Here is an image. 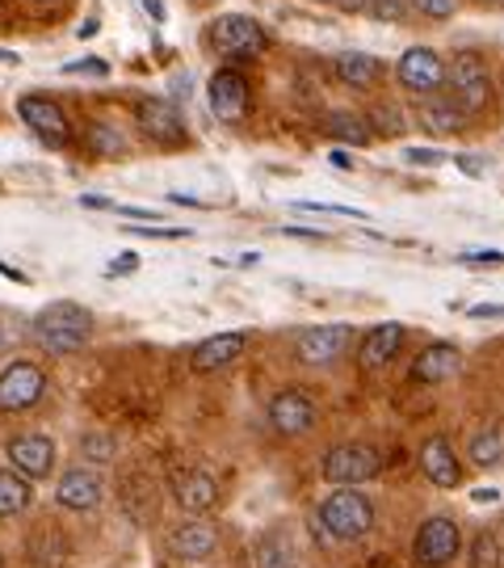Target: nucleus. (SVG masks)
Returning <instances> with one entry per match:
<instances>
[{
    "label": "nucleus",
    "mask_w": 504,
    "mask_h": 568,
    "mask_svg": "<svg viewBox=\"0 0 504 568\" xmlns=\"http://www.w3.org/2000/svg\"><path fill=\"white\" fill-rule=\"evenodd\" d=\"M34 337L47 354H76L93 337V316L72 300H55L34 316Z\"/></svg>",
    "instance_id": "f257e3e1"
},
{
    "label": "nucleus",
    "mask_w": 504,
    "mask_h": 568,
    "mask_svg": "<svg viewBox=\"0 0 504 568\" xmlns=\"http://www.w3.org/2000/svg\"><path fill=\"white\" fill-rule=\"evenodd\" d=\"M316 527L328 530V539H341V544H353L370 535L374 527V506L362 488H337L323 497L320 514H316Z\"/></svg>",
    "instance_id": "f03ea898"
},
{
    "label": "nucleus",
    "mask_w": 504,
    "mask_h": 568,
    "mask_svg": "<svg viewBox=\"0 0 504 568\" xmlns=\"http://www.w3.org/2000/svg\"><path fill=\"white\" fill-rule=\"evenodd\" d=\"M445 84L450 98L463 105L466 114H480L492 102V81H487V60L480 51H459L454 60L445 63Z\"/></svg>",
    "instance_id": "7ed1b4c3"
},
{
    "label": "nucleus",
    "mask_w": 504,
    "mask_h": 568,
    "mask_svg": "<svg viewBox=\"0 0 504 568\" xmlns=\"http://www.w3.org/2000/svg\"><path fill=\"white\" fill-rule=\"evenodd\" d=\"M383 471V455L370 447V443H341L323 455L320 476L337 488H358L366 480H374Z\"/></svg>",
    "instance_id": "20e7f679"
},
{
    "label": "nucleus",
    "mask_w": 504,
    "mask_h": 568,
    "mask_svg": "<svg viewBox=\"0 0 504 568\" xmlns=\"http://www.w3.org/2000/svg\"><path fill=\"white\" fill-rule=\"evenodd\" d=\"M210 42H215V51L223 60H257L269 47V34H265L261 21L244 18V13H223L210 26Z\"/></svg>",
    "instance_id": "39448f33"
},
{
    "label": "nucleus",
    "mask_w": 504,
    "mask_h": 568,
    "mask_svg": "<svg viewBox=\"0 0 504 568\" xmlns=\"http://www.w3.org/2000/svg\"><path fill=\"white\" fill-rule=\"evenodd\" d=\"M463 551V530L454 518H424L412 539V560L421 568H445Z\"/></svg>",
    "instance_id": "423d86ee"
},
{
    "label": "nucleus",
    "mask_w": 504,
    "mask_h": 568,
    "mask_svg": "<svg viewBox=\"0 0 504 568\" xmlns=\"http://www.w3.org/2000/svg\"><path fill=\"white\" fill-rule=\"evenodd\" d=\"M47 392V375L34 363H13L0 371V413H25Z\"/></svg>",
    "instance_id": "0eeeda50"
},
{
    "label": "nucleus",
    "mask_w": 504,
    "mask_h": 568,
    "mask_svg": "<svg viewBox=\"0 0 504 568\" xmlns=\"http://www.w3.org/2000/svg\"><path fill=\"white\" fill-rule=\"evenodd\" d=\"M395 81L408 89V93H438L445 84V60L438 51H429V47H412V51H403L400 63H395Z\"/></svg>",
    "instance_id": "6e6552de"
},
{
    "label": "nucleus",
    "mask_w": 504,
    "mask_h": 568,
    "mask_svg": "<svg viewBox=\"0 0 504 568\" xmlns=\"http://www.w3.org/2000/svg\"><path fill=\"white\" fill-rule=\"evenodd\" d=\"M18 114H21V122H25V126H30V131H34L42 143H51V148H63V143L72 140L68 114H63V110L51 102V98L25 93V98H18Z\"/></svg>",
    "instance_id": "1a4fd4ad"
},
{
    "label": "nucleus",
    "mask_w": 504,
    "mask_h": 568,
    "mask_svg": "<svg viewBox=\"0 0 504 568\" xmlns=\"http://www.w3.org/2000/svg\"><path fill=\"white\" fill-rule=\"evenodd\" d=\"M349 342H353V328L349 325H316L299 333L295 354H299V363H307V366H328L349 349Z\"/></svg>",
    "instance_id": "9d476101"
},
{
    "label": "nucleus",
    "mask_w": 504,
    "mask_h": 568,
    "mask_svg": "<svg viewBox=\"0 0 504 568\" xmlns=\"http://www.w3.org/2000/svg\"><path fill=\"white\" fill-rule=\"evenodd\" d=\"M269 426L278 429L282 438H299V434L316 426V400L299 387H286L269 400Z\"/></svg>",
    "instance_id": "9b49d317"
},
{
    "label": "nucleus",
    "mask_w": 504,
    "mask_h": 568,
    "mask_svg": "<svg viewBox=\"0 0 504 568\" xmlns=\"http://www.w3.org/2000/svg\"><path fill=\"white\" fill-rule=\"evenodd\" d=\"M173 501L189 518H202V514H210V509L219 506V480L210 471H202V467H185V471L173 476Z\"/></svg>",
    "instance_id": "f8f14e48"
},
{
    "label": "nucleus",
    "mask_w": 504,
    "mask_h": 568,
    "mask_svg": "<svg viewBox=\"0 0 504 568\" xmlns=\"http://www.w3.org/2000/svg\"><path fill=\"white\" fill-rule=\"evenodd\" d=\"M9 464L25 480H47L51 467H55V443L47 434H21V438L9 443Z\"/></svg>",
    "instance_id": "ddd939ff"
},
{
    "label": "nucleus",
    "mask_w": 504,
    "mask_h": 568,
    "mask_svg": "<svg viewBox=\"0 0 504 568\" xmlns=\"http://www.w3.org/2000/svg\"><path fill=\"white\" fill-rule=\"evenodd\" d=\"M210 110H215V119L223 122H240L248 114V81H244L236 68H219L215 77H210Z\"/></svg>",
    "instance_id": "4468645a"
},
{
    "label": "nucleus",
    "mask_w": 504,
    "mask_h": 568,
    "mask_svg": "<svg viewBox=\"0 0 504 568\" xmlns=\"http://www.w3.org/2000/svg\"><path fill=\"white\" fill-rule=\"evenodd\" d=\"M101 497H105V485H101V476L93 467H72V471H63L60 485H55V501L63 509H76V514L97 509Z\"/></svg>",
    "instance_id": "2eb2a0df"
},
{
    "label": "nucleus",
    "mask_w": 504,
    "mask_h": 568,
    "mask_svg": "<svg viewBox=\"0 0 504 568\" xmlns=\"http://www.w3.org/2000/svg\"><path fill=\"white\" fill-rule=\"evenodd\" d=\"M140 126L156 143H164V148H177V143H185L182 110H177L173 102H164V98H147V102L140 105Z\"/></svg>",
    "instance_id": "dca6fc26"
},
{
    "label": "nucleus",
    "mask_w": 504,
    "mask_h": 568,
    "mask_svg": "<svg viewBox=\"0 0 504 568\" xmlns=\"http://www.w3.org/2000/svg\"><path fill=\"white\" fill-rule=\"evenodd\" d=\"M168 548L177 551L182 560H206L210 551L219 548V527L206 523V518H185L168 535Z\"/></svg>",
    "instance_id": "f3484780"
},
{
    "label": "nucleus",
    "mask_w": 504,
    "mask_h": 568,
    "mask_svg": "<svg viewBox=\"0 0 504 568\" xmlns=\"http://www.w3.org/2000/svg\"><path fill=\"white\" fill-rule=\"evenodd\" d=\"M421 471L438 488L463 485V464H459V455H454V447H450L445 438H429L421 447Z\"/></svg>",
    "instance_id": "a211bd4d"
},
{
    "label": "nucleus",
    "mask_w": 504,
    "mask_h": 568,
    "mask_svg": "<svg viewBox=\"0 0 504 568\" xmlns=\"http://www.w3.org/2000/svg\"><path fill=\"white\" fill-rule=\"evenodd\" d=\"M400 345H403V325H395V321L374 325L362 337V345H358V363H362V371H383L400 354Z\"/></svg>",
    "instance_id": "6ab92c4d"
},
{
    "label": "nucleus",
    "mask_w": 504,
    "mask_h": 568,
    "mask_svg": "<svg viewBox=\"0 0 504 568\" xmlns=\"http://www.w3.org/2000/svg\"><path fill=\"white\" fill-rule=\"evenodd\" d=\"M459 366H463L459 345L433 342V345H424L421 358L412 363V375H416L421 384H445V379H454V375H459Z\"/></svg>",
    "instance_id": "aec40b11"
},
{
    "label": "nucleus",
    "mask_w": 504,
    "mask_h": 568,
    "mask_svg": "<svg viewBox=\"0 0 504 568\" xmlns=\"http://www.w3.org/2000/svg\"><path fill=\"white\" fill-rule=\"evenodd\" d=\"M244 345H248V337H244V333H215V337H206V342L194 345L189 366H194V371H219V366H227V363H236V358H240Z\"/></svg>",
    "instance_id": "412c9836"
},
{
    "label": "nucleus",
    "mask_w": 504,
    "mask_h": 568,
    "mask_svg": "<svg viewBox=\"0 0 504 568\" xmlns=\"http://www.w3.org/2000/svg\"><path fill=\"white\" fill-rule=\"evenodd\" d=\"M332 68H337V77H341L349 89H374L379 77H383V63L374 60V55H366V51H341V55L332 60Z\"/></svg>",
    "instance_id": "4be33fe9"
},
{
    "label": "nucleus",
    "mask_w": 504,
    "mask_h": 568,
    "mask_svg": "<svg viewBox=\"0 0 504 568\" xmlns=\"http://www.w3.org/2000/svg\"><path fill=\"white\" fill-rule=\"evenodd\" d=\"M466 119H471V114H466L454 98H429V102L421 105V126L433 131V135H454V131L466 126Z\"/></svg>",
    "instance_id": "5701e85b"
},
{
    "label": "nucleus",
    "mask_w": 504,
    "mask_h": 568,
    "mask_svg": "<svg viewBox=\"0 0 504 568\" xmlns=\"http://www.w3.org/2000/svg\"><path fill=\"white\" fill-rule=\"evenodd\" d=\"M466 455H471L475 467H501L504 464V422H487V426L475 429Z\"/></svg>",
    "instance_id": "b1692460"
},
{
    "label": "nucleus",
    "mask_w": 504,
    "mask_h": 568,
    "mask_svg": "<svg viewBox=\"0 0 504 568\" xmlns=\"http://www.w3.org/2000/svg\"><path fill=\"white\" fill-rule=\"evenodd\" d=\"M253 565L257 568H299V556L290 548V539H286L282 530H265L261 539H257V548H253Z\"/></svg>",
    "instance_id": "393cba45"
},
{
    "label": "nucleus",
    "mask_w": 504,
    "mask_h": 568,
    "mask_svg": "<svg viewBox=\"0 0 504 568\" xmlns=\"http://www.w3.org/2000/svg\"><path fill=\"white\" fill-rule=\"evenodd\" d=\"M30 497H34V488L30 480L13 471V467H0V518H18L30 509Z\"/></svg>",
    "instance_id": "a878e982"
},
{
    "label": "nucleus",
    "mask_w": 504,
    "mask_h": 568,
    "mask_svg": "<svg viewBox=\"0 0 504 568\" xmlns=\"http://www.w3.org/2000/svg\"><path fill=\"white\" fill-rule=\"evenodd\" d=\"M323 131H328L332 140L353 143V148H366V143L374 140V131H370V122L358 119V114H328V119H323Z\"/></svg>",
    "instance_id": "bb28decb"
},
{
    "label": "nucleus",
    "mask_w": 504,
    "mask_h": 568,
    "mask_svg": "<svg viewBox=\"0 0 504 568\" xmlns=\"http://www.w3.org/2000/svg\"><path fill=\"white\" fill-rule=\"evenodd\" d=\"M89 143H93L97 156H122V148H126V143H122V131L110 126V122H93V126H89Z\"/></svg>",
    "instance_id": "cd10ccee"
},
{
    "label": "nucleus",
    "mask_w": 504,
    "mask_h": 568,
    "mask_svg": "<svg viewBox=\"0 0 504 568\" xmlns=\"http://www.w3.org/2000/svg\"><path fill=\"white\" fill-rule=\"evenodd\" d=\"M471 568H501V539L492 530H480L471 544Z\"/></svg>",
    "instance_id": "c85d7f7f"
},
{
    "label": "nucleus",
    "mask_w": 504,
    "mask_h": 568,
    "mask_svg": "<svg viewBox=\"0 0 504 568\" xmlns=\"http://www.w3.org/2000/svg\"><path fill=\"white\" fill-rule=\"evenodd\" d=\"M366 9H370V18L374 21H391V26H395V21H408L412 0H370Z\"/></svg>",
    "instance_id": "c756f323"
},
{
    "label": "nucleus",
    "mask_w": 504,
    "mask_h": 568,
    "mask_svg": "<svg viewBox=\"0 0 504 568\" xmlns=\"http://www.w3.org/2000/svg\"><path fill=\"white\" fill-rule=\"evenodd\" d=\"M114 438H105V434H89V438H84V455H89V459H93V464H110V459H114Z\"/></svg>",
    "instance_id": "7c9ffc66"
},
{
    "label": "nucleus",
    "mask_w": 504,
    "mask_h": 568,
    "mask_svg": "<svg viewBox=\"0 0 504 568\" xmlns=\"http://www.w3.org/2000/svg\"><path fill=\"white\" fill-rule=\"evenodd\" d=\"M416 9H421L424 18H454V9H459V0H412Z\"/></svg>",
    "instance_id": "2f4dec72"
},
{
    "label": "nucleus",
    "mask_w": 504,
    "mask_h": 568,
    "mask_svg": "<svg viewBox=\"0 0 504 568\" xmlns=\"http://www.w3.org/2000/svg\"><path fill=\"white\" fill-rule=\"evenodd\" d=\"M63 72H68V77H105V72H110V63L105 60H76V63H68Z\"/></svg>",
    "instance_id": "473e14b6"
},
{
    "label": "nucleus",
    "mask_w": 504,
    "mask_h": 568,
    "mask_svg": "<svg viewBox=\"0 0 504 568\" xmlns=\"http://www.w3.org/2000/svg\"><path fill=\"white\" fill-rule=\"evenodd\" d=\"M403 161L408 164H442L445 152H433V148H408V152H403Z\"/></svg>",
    "instance_id": "72a5a7b5"
},
{
    "label": "nucleus",
    "mask_w": 504,
    "mask_h": 568,
    "mask_svg": "<svg viewBox=\"0 0 504 568\" xmlns=\"http://www.w3.org/2000/svg\"><path fill=\"white\" fill-rule=\"evenodd\" d=\"M459 262H463V265H501L504 253H463Z\"/></svg>",
    "instance_id": "f704fd0d"
},
{
    "label": "nucleus",
    "mask_w": 504,
    "mask_h": 568,
    "mask_svg": "<svg viewBox=\"0 0 504 568\" xmlns=\"http://www.w3.org/2000/svg\"><path fill=\"white\" fill-rule=\"evenodd\" d=\"M471 316H475V321H487V316H504V304H480V307H471Z\"/></svg>",
    "instance_id": "c9c22d12"
},
{
    "label": "nucleus",
    "mask_w": 504,
    "mask_h": 568,
    "mask_svg": "<svg viewBox=\"0 0 504 568\" xmlns=\"http://www.w3.org/2000/svg\"><path fill=\"white\" fill-rule=\"evenodd\" d=\"M459 164H463V169L471 173V178H480V173H484V164L475 161V156H459Z\"/></svg>",
    "instance_id": "e433bc0d"
},
{
    "label": "nucleus",
    "mask_w": 504,
    "mask_h": 568,
    "mask_svg": "<svg viewBox=\"0 0 504 568\" xmlns=\"http://www.w3.org/2000/svg\"><path fill=\"white\" fill-rule=\"evenodd\" d=\"M320 4H337V9H366L370 0H320Z\"/></svg>",
    "instance_id": "4c0bfd02"
},
{
    "label": "nucleus",
    "mask_w": 504,
    "mask_h": 568,
    "mask_svg": "<svg viewBox=\"0 0 504 568\" xmlns=\"http://www.w3.org/2000/svg\"><path fill=\"white\" fill-rule=\"evenodd\" d=\"M135 262H140L135 253H122L119 262H114V274H119V270H135Z\"/></svg>",
    "instance_id": "58836bf2"
},
{
    "label": "nucleus",
    "mask_w": 504,
    "mask_h": 568,
    "mask_svg": "<svg viewBox=\"0 0 504 568\" xmlns=\"http://www.w3.org/2000/svg\"><path fill=\"white\" fill-rule=\"evenodd\" d=\"M496 497H501L496 488H475V501H480V506H487V501H496Z\"/></svg>",
    "instance_id": "ea45409f"
},
{
    "label": "nucleus",
    "mask_w": 504,
    "mask_h": 568,
    "mask_svg": "<svg viewBox=\"0 0 504 568\" xmlns=\"http://www.w3.org/2000/svg\"><path fill=\"white\" fill-rule=\"evenodd\" d=\"M140 4H143V9H147V13H152V18H156V21H161V18H164L161 0H140Z\"/></svg>",
    "instance_id": "a19ab883"
},
{
    "label": "nucleus",
    "mask_w": 504,
    "mask_h": 568,
    "mask_svg": "<svg viewBox=\"0 0 504 568\" xmlns=\"http://www.w3.org/2000/svg\"><path fill=\"white\" fill-rule=\"evenodd\" d=\"M332 164H337V169H349L353 161H349V152H332Z\"/></svg>",
    "instance_id": "79ce46f5"
},
{
    "label": "nucleus",
    "mask_w": 504,
    "mask_h": 568,
    "mask_svg": "<svg viewBox=\"0 0 504 568\" xmlns=\"http://www.w3.org/2000/svg\"><path fill=\"white\" fill-rule=\"evenodd\" d=\"M0 63H18V55L13 51H0Z\"/></svg>",
    "instance_id": "37998d69"
},
{
    "label": "nucleus",
    "mask_w": 504,
    "mask_h": 568,
    "mask_svg": "<svg viewBox=\"0 0 504 568\" xmlns=\"http://www.w3.org/2000/svg\"><path fill=\"white\" fill-rule=\"evenodd\" d=\"M0 568H4V560H0Z\"/></svg>",
    "instance_id": "c03bdc74"
},
{
    "label": "nucleus",
    "mask_w": 504,
    "mask_h": 568,
    "mask_svg": "<svg viewBox=\"0 0 504 568\" xmlns=\"http://www.w3.org/2000/svg\"><path fill=\"white\" fill-rule=\"evenodd\" d=\"M496 4H504V0H496Z\"/></svg>",
    "instance_id": "a18cd8bd"
}]
</instances>
